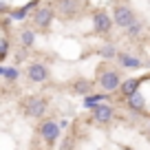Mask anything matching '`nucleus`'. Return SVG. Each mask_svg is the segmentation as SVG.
<instances>
[{"mask_svg":"<svg viewBox=\"0 0 150 150\" xmlns=\"http://www.w3.org/2000/svg\"><path fill=\"white\" fill-rule=\"evenodd\" d=\"M91 112H93V119L97 124H102V126H108V124L112 122V117H115V108L110 106V104H93L91 106Z\"/></svg>","mask_w":150,"mask_h":150,"instance_id":"obj_7","label":"nucleus"},{"mask_svg":"<svg viewBox=\"0 0 150 150\" xmlns=\"http://www.w3.org/2000/svg\"><path fill=\"white\" fill-rule=\"evenodd\" d=\"M97 84L106 93H115L117 88H122V73L115 66H102L97 71Z\"/></svg>","mask_w":150,"mask_h":150,"instance_id":"obj_1","label":"nucleus"},{"mask_svg":"<svg viewBox=\"0 0 150 150\" xmlns=\"http://www.w3.org/2000/svg\"><path fill=\"white\" fill-rule=\"evenodd\" d=\"M148 132H150V126H148Z\"/></svg>","mask_w":150,"mask_h":150,"instance_id":"obj_19","label":"nucleus"},{"mask_svg":"<svg viewBox=\"0 0 150 150\" xmlns=\"http://www.w3.org/2000/svg\"><path fill=\"white\" fill-rule=\"evenodd\" d=\"M71 88H73V93H77V95H91V91H93V82L84 80V77H77V80L71 82Z\"/></svg>","mask_w":150,"mask_h":150,"instance_id":"obj_11","label":"nucleus"},{"mask_svg":"<svg viewBox=\"0 0 150 150\" xmlns=\"http://www.w3.org/2000/svg\"><path fill=\"white\" fill-rule=\"evenodd\" d=\"M117 62H119L122 69H141V60H137V57L130 55V53H119Z\"/></svg>","mask_w":150,"mask_h":150,"instance_id":"obj_12","label":"nucleus"},{"mask_svg":"<svg viewBox=\"0 0 150 150\" xmlns=\"http://www.w3.org/2000/svg\"><path fill=\"white\" fill-rule=\"evenodd\" d=\"M16 38H18V42L22 44L24 49H31L33 44H35V29L33 27H24V29H20V31L16 33Z\"/></svg>","mask_w":150,"mask_h":150,"instance_id":"obj_10","label":"nucleus"},{"mask_svg":"<svg viewBox=\"0 0 150 150\" xmlns=\"http://www.w3.org/2000/svg\"><path fill=\"white\" fill-rule=\"evenodd\" d=\"M137 86H139V80H137V77H130V80H124L122 82V93L126 95V97H130V95H135L137 93Z\"/></svg>","mask_w":150,"mask_h":150,"instance_id":"obj_14","label":"nucleus"},{"mask_svg":"<svg viewBox=\"0 0 150 150\" xmlns=\"http://www.w3.org/2000/svg\"><path fill=\"white\" fill-rule=\"evenodd\" d=\"M112 20H115L117 27H122L124 31H126V29H130L139 18H137V13L132 11V7H128V5H115V9H112Z\"/></svg>","mask_w":150,"mask_h":150,"instance_id":"obj_4","label":"nucleus"},{"mask_svg":"<svg viewBox=\"0 0 150 150\" xmlns=\"http://www.w3.org/2000/svg\"><path fill=\"white\" fill-rule=\"evenodd\" d=\"M9 53V38H2V44H0V57H7Z\"/></svg>","mask_w":150,"mask_h":150,"instance_id":"obj_18","label":"nucleus"},{"mask_svg":"<svg viewBox=\"0 0 150 150\" xmlns=\"http://www.w3.org/2000/svg\"><path fill=\"white\" fill-rule=\"evenodd\" d=\"M38 132L42 135V139L47 141L49 146H53L57 141V137H60V126H57L53 119H44V122L38 126Z\"/></svg>","mask_w":150,"mask_h":150,"instance_id":"obj_9","label":"nucleus"},{"mask_svg":"<svg viewBox=\"0 0 150 150\" xmlns=\"http://www.w3.org/2000/svg\"><path fill=\"white\" fill-rule=\"evenodd\" d=\"M141 29H144V22H141V20H137L130 29H126V33H128L130 38H135V35H139V33H141Z\"/></svg>","mask_w":150,"mask_h":150,"instance_id":"obj_17","label":"nucleus"},{"mask_svg":"<svg viewBox=\"0 0 150 150\" xmlns=\"http://www.w3.org/2000/svg\"><path fill=\"white\" fill-rule=\"evenodd\" d=\"M0 75H2L7 82H16L20 77V69L18 66H2V69H0Z\"/></svg>","mask_w":150,"mask_h":150,"instance_id":"obj_15","label":"nucleus"},{"mask_svg":"<svg viewBox=\"0 0 150 150\" xmlns=\"http://www.w3.org/2000/svg\"><path fill=\"white\" fill-rule=\"evenodd\" d=\"M53 18H55V9L53 7H38L35 11L31 13V27L35 29V31H47L49 27H51Z\"/></svg>","mask_w":150,"mask_h":150,"instance_id":"obj_3","label":"nucleus"},{"mask_svg":"<svg viewBox=\"0 0 150 150\" xmlns=\"http://www.w3.org/2000/svg\"><path fill=\"white\" fill-rule=\"evenodd\" d=\"M49 110V102L42 97V95H31L22 102V112L31 119H42Z\"/></svg>","mask_w":150,"mask_h":150,"instance_id":"obj_2","label":"nucleus"},{"mask_svg":"<svg viewBox=\"0 0 150 150\" xmlns=\"http://www.w3.org/2000/svg\"><path fill=\"white\" fill-rule=\"evenodd\" d=\"M126 104H128L130 110L141 112V110H144V106H146V99H144V95H141V93H135V95H130V97H126Z\"/></svg>","mask_w":150,"mask_h":150,"instance_id":"obj_13","label":"nucleus"},{"mask_svg":"<svg viewBox=\"0 0 150 150\" xmlns=\"http://www.w3.org/2000/svg\"><path fill=\"white\" fill-rule=\"evenodd\" d=\"M112 27H115V20H112V16L108 13L106 9H95L93 11V29H95V33L108 35V33L112 31Z\"/></svg>","mask_w":150,"mask_h":150,"instance_id":"obj_5","label":"nucleus"},{"mask_svg":"<svg viewBox=\"0 0 150 150\" xmlns=\"http://www.w3.org/2000/svg\"><path fill=\"white\" fill-rule=\"evenodd\" d=\"M27 77L33 84H42V82H47L49 77H51V71H49V66L42 64V62H31V64L27 66Z\"/></svg>","mask_w":150,"mask_h":150,"instance_id":"obj_6","label":"nucleus"},{"mask_svg":"<svg viewBox=\"0 0 150 150\" xmlns=\"http://www.w3.org/2000/svg\"><path fill=\"white\" fill-rule=\"evenodd\" d=\"M55 11L62 18H75L82 11V0H55Z\"/></svg>","mask_w":150,"mask_h":150,"instance_id":"obj_8","label":"nucleus"},{"mask_svg":"<svg viewBox=\"0 0 150 150\" xmlns=\"http://www.w3.org/2000/svg\"><path fill=\"white\" fill-rule=\"evenodd\" d=\"M99 55L106 57V60H112V57H117L119 53H117V49L112 47V44H104V47L99 49Z\"/></svg>","mask_w":150,"mask_h":150,"instance_id":"obj_16","label":"nucleus"}]
</instances>
